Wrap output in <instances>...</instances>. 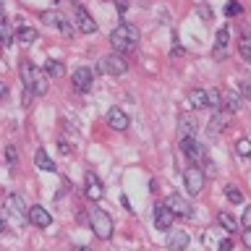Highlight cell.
<instances>
[{
    "mask_svg": "<svg viewBox=\"0 0 251 251\" xmlns=\"http://www.w3.org/2000/svg\"><path fill=\"white\" fill-rule=\"evenodd\" d=\"M139 42V29L133 24H121L110 31V45L115 52H131Z\"/></svg>",
    "mask_w": 251,
    "mask_h": 251,
    "instance_id": "cell-1",
    "label": "cell"
},
{
    "mask_svg": "<svg viewBox=\"0 0 251 251\" xmlns=\"http://www.w3.org/2000/svg\"><path fill=\"white\" fill-rule=\"evenodd\" d=\"M21 78H24V86H26V92L37 94V97H42L47 94V76L42 68H37L34 63H21Z\"/></svg>",
    "mask_w": 251,
    "mask_h": 251,
    "instance_id": "cell-2",
    "label": "cell"
},
{
    "mask_svg": "<svg viewBox=\"0 0 251 251\" xmlns=\"http://www.w3.org/2000/svg\"><path fill=\"white\" fill-rule=\"evenodd\" d=\"M89 225L100 241H107L113 235V220H110V215L105 209H97V207L89 209Z\"/></svg>",
    "mask_w": 251,
    "mask_h": 251,
    "instance_id": "cell-3",
    "label": "cell"
},
{
    "mask_svg": "<svg viewBox=\"0 0 251 251\" xmlns=\"http://www.w3.org/2000/svg\"><path fill=\"white\" fill-rule=\"evenodd\" d=\"M97 71L105 76H123L128 71V60L123 58L121 52H113V55H102L100 63H97Z\"/></svg>",
    "mask_w": 251,
    "mask_h": 251,
    "instance_id": "cell-4",
    "label": "cell"
},
{
    "mask_svg": "<svg viewBox=\"0 0 251 251\" xmlns=\"http://www.w3.org/2000/svg\"><path fill=\"white\" fill-rule=\"evenodd\" d=\"M183 180H186V191L191 194V196H199L201 188H204V180H207V178H204V173H201L199 165H191V168H186Z\"/></svg>",
    "mask_w": 251,
    "mask_h": 251,
    "instance_id": "cell-5",
    "label": "cell"
},
{
    "mask_svg": "<svg viewBox=\"0 0 251 251\" xmlns=\"http://www.w3.org/2000/svg\"><path fill=\"white\" fill-rule=\"evenodd\" d=\"M84 194L89 201H102L105 199V186H102V180L97 178V173H86L84 176Z\"/></svg>",
    "mask_w": 251,
    "mask_h": 251,
    "instance_id": "cell-6",
    "label": "cell"
},
{
    "mask_svg": "<svg viewBox=\"0 0 251 251\" xmlns=\"http://www.w3.org/2000/svg\"><path fill=\"white\" fill-rule=\"evenodd\" d=\"M3 207H5V212L11 217H16L19 223H24V215L29 217V207L24 204V199L19 194H5V201H3Z\"/></svg>",
    "mask_w": 251,
    "mask_h": 251,
    "instance_id": "cell-7",
    "label": "cell"
},
{
    "mask_svg": "<svg viewBox=\"0 0 251 251\" xmlns=\"http://www.w3.org/2000/svg\"><path fill=\"white\" fill-rule=\"evenodd\" d=\"M180 152L191 160V165H199L204 160V147L194 136H180Z\"/></svg>",
    "mask_w": 251,
    "mask_h": 251,
    "instance_id": "cell-8",
    "label": "cell"
},
{
    "mask_svg": "<svg viewBox=\"0 0 251 251\" xmlns=\"http://www.w3.org/2000/svg\"><path fill=\"white\" fill-rule=\"evenodd\" d=\"M173 220H176V212L168 207V201H160L154 207V227L157 230H170Z\"/></svg>",
    "mask_w": 251,
    "mask_h": 251,
    "instance_id": "cell-9",
    "label": "cell"
},
{
    "mask_svg": "<svg viewBox=\"0 0 251 251\" xmlns=\"http://www.w3.org/2000/svg\"><path fill=\"white\" fill-rule=\"evenodd\" d=\"M74 16H76V24L84 34H94V31H97V21L92 19L89 11H86L81 3H74Z\"/></svg>",
    "mask_w": 251,
    "mask_h": 251,
    "instance_id": "cell-10",
    "label": "cell"
},
{
    "mask_svg": "<svg viewBox=\"0 0 251 251\" xmlns=\"http://www.w3.org/2000/svg\"><path fill=\"white\" fill-rule=\"evenodd\" d=\"M230 118H233V110H227V107L215 110V115H212V121H209V126H207L209 136H212V133H223L225 126L230 123Z\"/></svg>",
    "mask_w": 251,
    "mask_h": 251,
    "instance_id": "cell-11",
    "label": "cell"
},
{
    "mask_svg": "<svg viewBox=\"0 0 251 251\" xmlns=\"http://www.w3.org/2000/svg\"><path fill=\"white\" fill-rule=\"evenodd\" d=\"M168 207L176 212V217H183V220H191V217H194L191 204H188L183 196H178V194H170V196H168Z\"/></svg>",
    "mask_w": 251,
    "mask_h": 251,
    "instance_id": "cell-12",
    "label": "cell"
},
{
    "mask_svg": "<svg viewBox=\"0 0 251 251\" xmlns=\"http://www.w3.org/2000/svg\"><path fill=\"white\" fill-rule=\"evenodd\" d=\"M71 81H74V89L76 92H89L92 89V81H94V74L89 68H76L74 71V76H71Z\"/></svg>",
    "mask_w": 251,
    "mask_h": 251,
    "instance_id": "cell-13",
    "label": "cell"
},
{
    "mask_svg": "<svg viewBox=\"0 0 251 251\" xmlns=\"http://www.w3.org/2000/svg\"><path fill=\"white\" fill-rule=\"evenodd\" d=\"M128 113H123V107H110L107 110V126L113 131H126L128 128Z\"/></svg>",
    "mask_w": 251,
    "mask_h": 251,
    "instance_id": "cell-14",
    "label": "cell"
},
{
    "mask_svg": "<svg viewBox=\"0 0 251 251\" xmlns=\"http://www.w3.org/2000/svg\"><path fill=\"white\" fill-rule=\"evenodd\" d=\"M29 223L34 227H50L52 215L42 207V204H34V207H29Z\"/></svg>",
    "mask_w": 251,
    "mask_h": 251,
    "instance_id": "cell-15",
    "label": "cell"
},
{
    "mask_svg": "<svg viewBox=\"0 0 251 251\" xmlns=\"http://www.w3.org/2000/svg\"><path fill=\"white\" fill-rule=\"evenodd\" d=\"M188 243H191V238H188V233H186V230H173V227H170L168 246H170L173 251H180V249H186Z\"/></svg>",
    "mask_w": 251,
    "mask_h": 251,
    "instance_id": "cell-16",
    "label": "cell"
},
{
    "mask_svg": "<svg viewBox=\"0 0 251 251\" xmlns=\"http://www.w3.org/2000/svg\"><path fill=\"white\" fill-rule=\"evenodd\" d=\"M178 133L180 136H194L196 133V118L188 115V113H180L178 115Z\"/></svg>",
    "mask_w": 251,
    "mask_h": 251,
    "instance_id": "cell-17",
    "label": "cell"
},
{
    "mask_svg": "<svg viewBox=\"0 0 251 251\" xmlns=\"http://www.w3.org/2000/svg\"><path fill=\"white\" fill-rule=\"evenodd\" d=\"M188 105H191L194 110L209 107V94L204 92V89H191V92H188Z\"/></svg>",
    "mask_w": 251,
    "mask_h": 251,
    "instance_id": "cell-18",
    "label": "cell"
},
{
    "mask_svg": "<svg viewBox=\"0 0 251 251\" xmlns=\"http://www.w3.org/2000/svg\"><path fill=\"white\" fill-rule=\"evenodd\" d=\"M227 39H230V31H227V29H220V31H217V39H215V60H223V58H225Z\"/></svg>",
    "mask_w": 251,
    "mask_h": 251,
    "instance_id": "cell-19",
    "label": "cell"
},
{
    "mask_svg": "<svg viewBox=\"0 0 251 251\" xmlns=\"http://www.w3.org/2000/svg\"><path fill=\"white\" fill-rule=\"evenodd\" d=\"M34 165L39 170H45V173H55V170H58V168H55V162L47 157L45 149H37V152H34Z\"/></svg>",
    "mask_w": 251,
    "mask_h": 251,
    "instance_id": "cell-20",
    "label": "cell"
},
{
    "mask_svg": "<svg viewBox=\"0 0 251 251\" xmlns=\"http://www.w3.org/2000/svg\"><path fill=\"white\" fill-rule=\"evenodd\" d=\"M37 29H31V26H21L19 31H16V39H19L21 45H31V42H37Z\"/></svg>",
    "mask_w": 251,
    "mask_h": 251,
    "instance_id": "cell-21",
    "label": "cell"
},
{
    "mask_svg": "<svg viewBox=\"0 0 251 251\" xmlns=\"http://www.w3.org/2000/svg\"><path fill=\"white\" fill-rule=\"evenodd\" d=\"M217 223L223 225L227 233H235V230H238V220H235L230 212H220V215H217Z\"/></svg>",
    "mask_w": 251,
    "mask_h": 251,
    "instance_id": "cell-22",
    "label": "cell"
},
{
    "mask_svg": "<svg viewBox=\"0 0 251 251\" xmlns=\"http://www.w3.org/2000/svg\"><path fill=\"white\" fill-rule=\"evenodd\" d=\"M45 71H47V74H50L52 78H60L63 74H66L63 63H58V60H45Z\"/></svg>",
    "mask_w": 251,
    "mask_h": 251,
    "instance_id": "cell-23",
    "label": "cell"
},
{
    "mask_svg": "<svg viewBox=\"0 0 251 251\" xmlns=\"http://www.w3.org/2000/svg\"><path fill=\"white\" fill-rule=\"evenodd\" d=\"M225 196H227V201H233V204H241V201H243L241 188H238V186H233V183H227V186H225Z\"/></svg>",
    "mask_w": 251,
    "mask_h": 251,
    "instance_id": "cell-24",
    "label": "cell"
},
{
    "mask_svg": "<svg viewBox=\"0 0 251 251\" xmlns=\"http://www.w3.org/2000/svg\"><path fill=\"white\" fill-rule=\"evenodd\" d=\"M223 100H225V107H227V110H233V113H238V110H241V97H238V94L227 92Z\"/></svg>",
    "mask_w": 251,
    "mask_h": 251,
    "instance_id": "cell-25",
    "label": "cell"
},
{
    "mask_svg": "<svg viewBox=\"0 0 251 251\" xmlns=\"http://www.w3.org/2000/svg\"><path fill=\"white\" fill-rule=\"evenodd\" d=\"M238 52H241V58L246 63H251V37H243L238 42Z\"/></svg>",
    "mask_w": 251,
    "mask_h": 251,
    "instance_id": "cell-26",
    "label": "cell"
},
{
    "mask_svg": "<svg viewBox=\"0 0 251 251\" xmlns=\"http://www.w3.org/2000/svg\"><path fill=\"white\" fill-rule=\"evenodd\" d=\"M63 19H66V16H60L58 11H45V13H42V21H45V24H50V26H58Z\"/></svg>",
    "mask_w": 251,
    "mask_h": 251,
    "instance_id": "cell-27",
    "label": "cell"
},
{
    "mask_svg": "<svg viewBox=\"0 0 251 251\" xmlns=\"http://www.w3.org/2000/svg\"><path fill=\"white\" fill-rule=\"evenodd\" d=\"M0 37H3V45L13 42V29H11V24H8L5 19H3V26H0Z\"/></svg>",
    "mask_w": 251,
    "mask_h": 251,
    "instance_id": "cell-28",
    "label": "cell"
},
{
    "mask_svg": "<svg viewBox=\"0 0 251 251\" xmlns=\"http://www.w3.org/2000/svg\"><path fill=\"white\" fill-rule=\"evenodd\" d=\"M241 157H251V139H238V144H235Z\"/></svg>",
    "mask_w": 251,
    "mask_h": 251,
    "instance_id": "cell-29",
    "label": "cell"
},
{
    "mask_svg": "<svg viewBox=\"0 0 251 251\" xmlns=\"http://www.w3.org/2000/svg\"><path fill=\"white\" fill-rule=\"evenodd\" d=\"M5 160H8V165H11V168H16V160H19V152H16V147H13V144L5 149Z\"/></svg>",
    "mask_w": 251,
    "mask_h": 251,
    "instance_id": "cell-30",
    "label": "cell"
},
{
    "mask_svg": "<svg viewBox=\"0 0 251 251\" xmlns=\"http://www.w3.org/2000/svg\"><path fill=\"white\" fill-rule=\"evenodd\" d=\"M58 29H60V34H66V37H74V26H71V21L68 19H63L58 24Z\"/></svg>",
    "mask_w": 251,
    "mask_h": 251,
    "instance_id": "cell-31",
    "label": "cell"
},
{
    "mask_svg": "<svg viewBox=\"0 0 251 251\" xmlns=\"http://www.w3.org/2000/svg\"><path fill=\"white\" fill-rule=\"evenodd\" d=\"M225 13L227 16H238L241 13V3H235V0H233V3H227L225 5Z\"/></svg>",
    "mask_w": 251,
    "mask_h": 251,
    "instance_id": "cell-32",
    "label": "cell"
},
{
    "mask_svg": "<svg viewBox=\"0 0 251 251\" xmlns=\"http://www.w3.org/2000/svg\"><path fill=\"white\" fill-rule=\"evenodd\" d=\"M220 251H230L233 249V241L230 238H225V241H220V246H217Z\"/></svg>",
    "mask_w": 251,
    "mask_h": 251,
    "instance_id": "cell-33",
    "label": "cell"
},
{
    "mask_svg": "<svg viewBox=\"0 0 251 251\" xmlns=\"http://www.w3.org/2000/svg\"><path fill=\"white\" fill-rule=\"evenodd\" d=\"M243 246L251 249V227H246V230H243Z\"/></svg>",
    "mask_w": 251,
    "mask_h": 251,
    "instance_id": "cell-34",
    "label": "cell"
},
{
    "mask_svg": "<svg viewBox=\"0 0 251 251\" xmlns=\"http://www.w3.org/2000/svg\"><path fill=\"white\" fill-rule=\"evenodd\" d=\"M243 227H251V207L243 212Z\"/></svg>",
    "mask_w": 251,
    "mask_h": 251,
    "instance_id": "cell-35",
    "label": "cell"
},
{
    "mask_svg": "<svg viewBox=\"0 0 251 251\" xmlns=\"http://www.w3.org/2000/svg\"><path fill=\"white\" fill-rule=\"evenodd\" d=\"M241 92L246 94V97L251 100V84H246V81H241Z\"/></svg>",
    "mask_w": 251,
    "mask_h": 251,
    "instance_id": "cell-36",
    "label": "cell"
},
{
    "mask_svg": "<svg viewBox=\"0 0 251 251\" xmlns=\"http://www.w3.org/2000/svg\"><path fill=\"white\" fill-rule=\"evenodd\" d=\"M115 5H118V11L126 13V8H128V0H115Z\"/></svg>",
    "mask_w": 251,
    "mask_h": 251,
    "instance_id": "cell-37",
    "label": "cell"
}]
</instances>
